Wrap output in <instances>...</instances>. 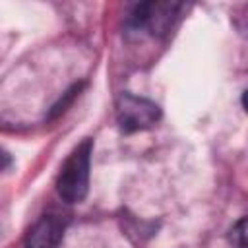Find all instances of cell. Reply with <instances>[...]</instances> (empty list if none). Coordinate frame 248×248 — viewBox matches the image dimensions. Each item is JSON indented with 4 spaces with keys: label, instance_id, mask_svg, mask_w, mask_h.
Listing matches in <instances>:
<instances>
[{
    "label": "cell",
    "instance_id": "1",
    "mask_svg": "<svg viewBox=\"0 0 248 248\" xmlns=\"http://www.w3.org/2000/svg\"><path fill=\"white\" fill-rule=\"evenodd\" d=\"M91 140H83L66 159L60 169L56 190L58 196L68 203H78L85 198L89 186V163H91Z\"/></svg>",
    "mask_w": 248,
    "mask_h": 248
},
{
    "label": "cell",
    "instance_id": "2",
    "mask_svg": "<svg viewBox=\"0 0 248 248\" xmlns=\"http://www.w3.org/2000/svg\"><path fill=\"white\" fill-rule=\"evenodd\" d=\"M161 116V110L155 103L134 97V95H122L116 105V120L124 132H138L153 126Z\"/></svg>",
    "mask_w": 248,
    "mask_h": 248
},
{
    "label": "cell",
    "instance_id": "3",
    "mask_svg": "<svg viewBox=\"0 0 248 248\" xmlns=\"http://www.w3.org/2000/svg\"><path fill=\"white\" fill-rule=\"evenodd\" d=\"M180 10V4L172 2H149L136 6L130 21L136 29H145L151 35L167 33Z\"/></svg>",
    "mask_w": 248,
    "mask_h": 248
},
{
    "label": "cell",
    "instance_id": "4",
    "mask_svg": "<svg viewBox=\"0 0 248 248\" xmlns=\"http://www.w3.org/2000/svg\"><path fill=\"white\" fill-rule=\"evenodd\" d=\"M64 221L56 215L41 217L25 234L23 248H56L64 236Z\"/></svg>",
    "mask_w": 248,
    "mask_h": 248
},
{
    "label": "cell",
    "instance_id": "5",
    "mask_svg": "<svg viewBox=\"0 0 248 248\" xmlns=\"http://www.w3.org/2000/svg\"><path fill=\"white\" fill-rule=\"evenodd\" d=\"M231 242L234 248H248V217L240 219L231 231Z\"/></svg>",
    "mask_w": 248,
    "mask_h": 248
},
{
    "label": "cell",
    "instance_id": "6",
    "mask_svg": "<svg viewBox=\"0 0 248 248\" xmlns=\"http://www.w3.org/2000/svg\"><path fill=\"white\" fill-rule=\"evenodd\" d=\"M242 105H244V110L248 112V89H246L244 95H242Z\"/></svg>",
    "mask_w": 248,
    "mask_h": 248
}]
</instances>
